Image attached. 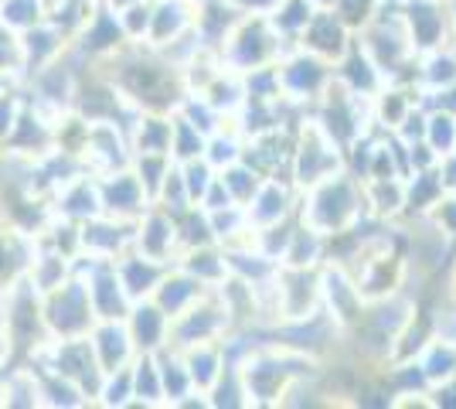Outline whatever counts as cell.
<instances>
[{
    "mask_svg": "<svg viewBox=\"0 0 456 409\" xmlns=\"http://www.w3.org/2000/svg\"><path fill=\"white\" fill-rule=\"evenodd\" d=\"M126 45V35L119 28V18L106 4H99L86 24L78 28L72 41H69V55L78 61H99V59H116Z\"/></svg>",
    "mask_w": 456,
    "mask_h": 409,
    "instance_id": "cell-5",
    "label": "cell"
},
{
    "mask_svg": "<svg viewBox=\"0 0 456 409\" xmlns=\"http://www.w3.org/2000/svg\"><path fill=\"white\" fill-rule=\"evenodd\" d=\"M72 273H76V259H72V256L35 242V256H31V266H28V283H31L35 290L48 293L52 287L65 283Z\"/></svg>",
    "mask_w": 456,
    "mask_h": 409,
    "instance_id": "cell-16",
    "label": "cell"
},
{
    "mask_svg": "<svg viewBox=\"0 0 456 409\" xmlns=\"http://www.w3.org/2000/svg\"><path fill=\"white\" fill-rule=\"evenodd\" d=\"M11 362V348H7V331H4V321H0V365Z\"/></svg>",
    "mask_w": 456,
    "mask_h": 409,
    "instance_id": "cell-22",
    "label": "cell"
},
{
    "mask_svg": "<svg viewBox=\"0 0 456 409\" xmlns=\"http://www.w3.org/2000/svg\"><path fill=\"white\" fill-rule=\"evenodd\" d=\"M35 372V382H38V403L41 409H82L89 406V399L78 392V386H72L69 379H61L58 372L45 369L38 362H28Z\"/></svg>",
    "mask_w": 456,
    "mask_h": 409,
    "instance_id": "cell-17",
    "label": "cell"
},
{
    "mask_svg": "<svg viewBox=\"0 0 456 409\" xmlns=\"http://www.w3.org/2000/svg\"><path fill=\"white\" fill-rule=\"evenodd\" d=\"M99 406H134V372L130 365L123 369H113L102 375V386H99V396H95Z\"/></svg>",
    "mask_w": 456,
    "mask_h": 409,
    "instance_id": "cell-19",
    "label": "cell"
},
{
    "mask_svg": "<svg viewBox=\"0 0 456 409\" xmlns=\"http://www.w3.org/2000/svg\"><path fill=\"white\" fill-rule=\"evenodd\" d=\"M41 317H45L48 338H86L99 321L93 311V300H89V290L76 273L65 283L41 293Z\"/></svg>",
    "mask_w": 456,
    "mask_h": 409,
    "instance_id": "cell-3",
    "label": "cell"
},
{
    "mask_svg": "<svg viewBox=\"0 0 456 409\" xmlns=\"http://www.w3.org/2000/svg\"><path fill=\"white\" fill-rule=\"evenodd\" d=\"M48 14H52L48 0H0V24H7L18 35L48 20Z\"/></svg>",
    "mask_w": 456,
    "mask_h": 409,
    "instance_id": "cell-18",
    "label": "cell"
},
{
    "mask_svg": "<svg viewBox=\"0 0 456 409\" xmlns=\"http://www.w3.org/2000/svg\"><path fill=\"white\" fill-rule=\"evenodd\" d=\"M78 239H82V253L95 256V259H116L119 253L130 249L134 242V222H119L110 215H93L89 222L78 225Z\"/></svg>",
    "mask_w": 456,
    "mask_h": 409,
    "instance_id": "cell-9",
    "label": "cell"
},
{
    "mask_svg": "<svg viewBox=\"0 0 456 409\" xmlns=\"http://www.w3.org/2000/svg\"><path fill=\"white\" fill-rule=\"evenodd\" d=\"M116 266V276H119V283H123V290L130 300H143V297H151L153 287L160 283V276H164V263H157L151 256L136 253L134 246L126 249V253H119L113 259Z\"/></svg>",
    "mask_w": 456,
    "mask_h": 409,
    "instance_id": "cell-14",
    "label": "cell"
},
{
    "mask_svg": "<svg viewBox=\"0 0 456 409\" xmlns=\"http://www.w3.org/2000/svg\"><path fill=\"white\" fill-rule=\"evenodd\" d=\"M20 110H24V89L20 86H11L7 93H0V143L14 130Z\"/></svg>",
    "mask_w": 456,
    "mask_h": 409,
    "instance_id": "cell-21",
    "label": "cell"
},
{
    "mask_svg": "<svg viewBox=\"0 0 456 409\" xmlns=\"http://www.w3.org/2000/svg\"><path fill=\"white\" fill-rule=\"evenodd\" d=\"M167 314L160 311L157 304H153L151 297H143V300H134L130 304V311L123 317V324H126V331H130V341H134L136 355H153V351L164 345V338H167Z\"/></svg>",
    "mask_w": 456,
    "mask_h": 409,
    "instance_id": "cell-12",
    "label": "cell"
},
{
    "mask_svg": "<svg viewBox=\"0 0 456 409\" xmlns=\"http://www.w3.org/2000/svg\"><path fill=\"white\" fill-rule=\"evenodd\" d=\"M69 35L58 28L55 20H41L35 28H28V31H20V48H24V78L31 76V72H38L45 65H52L58 61L65 52H69Z\"/></svg>",
    "mask_w": 456,
    "mask_h": 409,
    "instance_id": "cell-11",
    "label": "cell"
},
{
    "mask_svg": "<svg viewBox=\"0 0 456 409\" xmlns=\"http://www.w3.org/2000/svg\"><path fill=\"white\" fill-rule=\"evenodd\" d=\"M11 86H20V78H14V76H4V72H0V93H7V89H11Z\"/></svg>",
    "mask_w": 456,
    "mask_h": 409,
    "instance_id": "cell-24",
    "label": "cell"
},
{
    "mask_svg": "<svg viewBox=\"0 0 456 409\" xmlns=\"http://www.w3.org/2000/svg\"><path fill=\"white\" fill-rule=\"evenodd\" d=\"M102 4H106V7L113 11V14H119L123 7H130V4H140V0H102Z\"/></svg>",
    "mask_w": 456,
    "mask_h": 409,
    "instance_id": "cell-23",
    "label": "cell"
},
{
    "mask_svg": "<svg viewBox=\"0 0 456 409\" xmlns=\"http://www.w3.org/2000/svg\"><path fill=\"white\" fill-rule=\"evenodd\" d=\"M0 72L24 82V48H20V35L11 31L7 24H0Z\"/></svg>",
    "mask_w": 456,
    "mask_h": 409,
    "instance_id": "cell-20",
    "label": "cell"
},
{
    "mask_svg": "<svg viewBox=\"0 0 456 409\" xmlns=\"http://www.w3.org/2000/svg\"><path fill=\"white\" fill-rule=\"evenodd\" d=\"M89 345H93L95 362L102 372L123 369L136 358V348L123 321H95L93 331H89Z\"/></svg>",
    "mask_w": 456,
    "mask_h": 409,
    "instance_id": "cell-13",
    "label": "cell"
},
{
    "mask_svg": "<svg viewBox=\"0 0 456 409\" xmlns=\"http://www.w3.org/2000/svg\"><path fill=\"white\" fill-rule=\"evenodd\" d=\"M0 321H4V331H7L11 362H24L41 341H48L45 317H41V293L28 283V276L18 280L14 287H7Z\"/></svg>",
    "mask_w": 456,
    "mask_h": 409,
    "instance_id": "cell-2",
    "label": "cell"
},
{
    "mask_svg": "<svg viewBox=\"0 0 456 409\" xmlns=\"http://www.w3.org/2000/svg\"><path fill=\"white\" fill-rule=\"evenodd\" d=\"M31 256H35V235L20 233L4 222L0 225V287L4 290L28 276Z\"/></svg>",
    "mask_w": 456,
    "mask_h": 409,
    "instance_id": "cell-15",
    "label": "cell"
},
{
    "mask_svg": "<svg viewBox=\"0 0 456 409\" xmlns=\"http://www.w3.org/2000/svg\"><path fill=\"white\" fill-rule=\"evenodd\" d=\"M134 151H130V136L116 123H89L86 134V147H82V164L89 175H106V171H119L130 168Z\"/></svg>",
    "mask_w": 456,
    "mask_h": 409,
    "instance_id": "cell-7",
    "label": "cell"
},
{
    "mask_svg": "<svg viewBox=\"0 0 456 409\" xmlns=\"http://www.w3.org/2000/svg\"><path fill=\"white\" fill-rule=\"evenodd\" d=\"M55 143V117H48L45 110H38L35 102L24 99V110H20L14 130L7 134V140L0 143L4 151L18 160H38L41 154H48Z\"/></svg>",
    "mask_w": 456,
    "mask_h": 409,
    "instance_id": "cell-8",
    "label": "cell"
},
{
    "mask_svg": "<svg viewBox=\"0 0 456 409\" xmlns=\"http://www.w3.org/2000/svg\"><path fill=\"white\" fill-rule=\"evenodd\" d=\"M0 386H4V365H0Z\"/></svg>",
    "mask_w": 456,
    "mask_h": 409,
    "instance_id": "cell-26",
    "label": "cell"
},
{
    "mask_svg": "<svg viewBox=\"0 0 456 409\" xmlns=\"http://www.w3.org/2000/svg\"><path fill=\"white\" fill-rule=\"evenodd\" d=\"M48 209H52V215H58V218H69V222H76V225L89 222L93 215L102 212V209H99V188H95V175L82 171V175H76L72 181H65L55 195L48 198Z\"/></svg>",
    "mask_w": 456,
    "mask_h": 409,
    "instance_id": "cell-10",
    "label": "cell"
},
{
    "mask_svg": "<svg viewBox=\"0 0 456 409\" xmlns=\"http://www.w3.org/2000/svg\"><path fill=\"white\" fill-rule=\"evenodd\" d=\"M76 276H82L89 300H93V311L99 321H123L130 311V297L123 290L119 276H116L113 259H95V256L78 253L76 256Z\"/></svg>",
    "mask_w": 456,
    "mask_h": 409,
    "instance_id": "cell-4",
    "label": "cell"
},
{
    "mask_svg": "<svg viewBox=\"0 0 456 409\" xmlns=\"http://www.w3.org/2000/svg\"><path fill=\"white\" fill-rule=\"evenodd\" d=\"M24 362H38L45 369L58 372L61 379H69V382L78 386V392L89 399V406L95 403L99 386H102V375H106V372L99 369V362H95L89 334H86V338H48V341H41L38 348L31 351Z\"/></svg>",
    "mask_w": 456,
    "mask_h": 409,
    "instance_id": "cell-1",
    "label": "cell"
},
{
    "mask_svg": "<svg viewBox=\"0 0 456 409\" xmlns=\"http://www.w3.org/2000/svg\"><path fill=\"white\" fill-rule=\"evenodd\" d=\"M4 297H7V290H4V287H0V311H4Z\"/></svg>",
    "mask_w": 456,
    "mask_h": 409,
    "instance_id": "cell-25",
    "label": "cell"
},
{
    "mask_svg": "<svg viewBox=\"0 0 456 409\" xmlns=\"http://www.w3.org/2000/svg\"><path fill=\"white\" fill-rule=\"evenodd\" d=\"M95 188H99V209H102V215L119 218V222H136L153 201L130 168L95 175Z\"/></svg>",
    "mask_w": 456,
    "mask_h": 409,
    "instance_id": "cell-6",
    "label": "cell"
}]
</instances>
